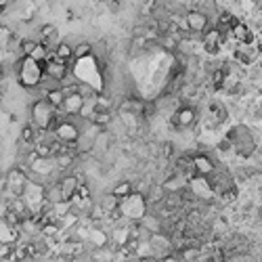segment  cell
<instances>
[{"label": "cell", "instance_id": "6da1fadb", "mask_svg": "<svg viewBox=\"0 0 262 262\" xmlns=\"http://www.w3.org/2000/svg\"><path fill=\"white\" fill-rule=\"evenodd\" d=\"M82 105H84V96L74 90V92H67V94H65L61 109H63V112H65L67 116H76V114H80Z\"/></svg>", "mask_w": 262, "mask_h": 262}, {"label": "cell", "instance_id": "7a4b0ae2", "mask_svg": "<svg viewBox=\"0 0 262 262\" xmlns=\"http://www.w3.org/2000/svg\"><path fill=\"white\" fill-rule=\"evenodd\" d=\"M191 155H193V166H195V170H197L201 176L210 174V172L216 168V164L212 162L210 153H199V151H195V153H193V151H191Z\"/></svg>", "mask_w": 262, "mask_h": 262}, {"label": "cell", "instance_id": "3957f363", "mask_svg": "<svg viewBox=\"0 0 262 262\" xmlns=\"http://www.w3.org/2000/svg\"><path fill=\"white\" fill-rule=\"evenodd\" d=\"M50 53H53L59 61H65V63H70V61L74 59V46H70L67 42H59Z\"/></svg>", "mask_w": 262, "mask_h": 262}, {"label": "cell", "instance_id": "277c9868", "mask_svg": "<svg viewBox=\"0 0 262 262\" xmlns=\"http://www.w3.org/2000/svg\"><path fill=\"white\" fill-rule=\"evenodd\" d=\"M112 193L114 195L122 201V199H128V197H132V193H134V185L130 183V181H122V183H118L114 189H112Z\"/></svg>", "mask_w": 262, "mask_h": 262}, {"label": "cell", "instance_id": "5b68a950", "mask_svg": "<svg viewBox=\"0 0 262 262\" xmlns=\"http://www.w3.org/2000/svg\"><path fill=\"white\" fill-rule=\"evenodd\" d=\"M92 55V44L90 42H78L74 46V59L82 61V59H88Z\"/></svg>", "mask_w": 262, "mask_h": 262}, {"label": "cell", "instance_id": "8992f818", "mask_svg": "<svg viewBox=\"0 0 262 262\" xmlns=\"http://www.w3.org/2000/svg\"><path fill=\"white\" fill-rule=\"evenodd\" d=\"M46 99H48L50 105L61 107V105H63V99H65V92H63V88H53V90L46 92Z\"/></svg>", "mask_w": 262, "mask_h": 262}, {"label": "cell", "instance_id": "52a82bcc", "mask_svg": "<svg viewBox=\"0 0 262 262\" xmlns=\"http://www.w3.org/2000/svg\"><path fill=\"white\" fill-rule=\"evenodd\" d=\"M245 32H247V25H245L243 21H237L235 25H233V27H231V36H233V38H235V40H237V42H241V40H243Z\"/></svg>", "mask_w": 262, "mask_h": 262}, {"label": "cell", "instance_id": "ba28073f", "mask_svg": "<svg viewBox=\"0 0 262 262\" xmlns=\"http://www.w3.org/2000/svg\"><path fill=\"white\" fill-rule=\"evenodd\" d=\"M38 34H40V40H46V38H50V36H55L57 34V27L55 25H50V23H46V25H42L38 30Z\"/></svg>", "mask_w": 262, "mask_h": 262}, {"label": "cell", "instance_id": "9c48e42d", "mask_svg": "<svg viewBox=\"0 0 262 262\" xmlns=\"http://www.w3.org/2000/svg\"><path fill=\"white\" fill-rule=\"evenodd\" d=\"M76 92H80L82 96H84V99H88V96H96V94H94V88H92L90 84H84V82H82V84H76Z\"/></svg>", "mask_w": 262, "mask_h": 262}, {"label": "cell", "instance_id": "30bf717a", "mask_svg": "<svg viewBox=\"0 0 262 262\" xmlns=\"http://www.w3.org/2000/svg\"><path fill=\"white\" fill-rule=\"evenodd\" d=\"M30 3H34V0H30Z\"/></svg>", "mask_w": 262, "mask_h": 262}]
</instances>
